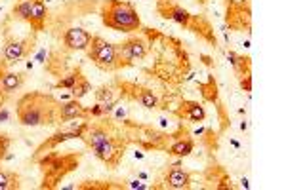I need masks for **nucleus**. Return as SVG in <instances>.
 Wrapping results in <instances>:
<instances>
[{
    "instance_id": "1",
    "label": "nucleus",
    "mask_w": 286,
    "mask_h": 190,
    "mask_svg": "<svg viewBox=\"0 0 286 190\" xmlns=\"http://www.w3.org/2000/svg\"><path fill=\"white\" fill-rule=\"evenodd\" d=\"M59 106L61 103L48 93H25L18 99V120L21 126H54L59 124Z\"/></svg>"
},
{
    "instance_id": "2",
    "label": "nucleus",
    "mask_w": 286,
    "mask_h": 190,
    "mask_svg": "<svg viewBox=\"0 0 286 190\" xmlns=\"http://www.w3.org/2000/svg\"><path fill=\"white\" fill-rule=\"evenodd\" d=\"M101 21L118 33H133L141 29V17L126 0H105L101 8Z\"/></svg>"
},
{
    "instance_id": "3",
    "label": "nucleus",
    "mask_w": 286,
    "mask_h": 190,
    "mask_svg": "<svg viewBox=\"0 0 286 190\" xmlns=\"http://www.w3.org/2000/svg\"><path fill=\"white\" fill-rule=\"evenodd\" d=\"M86 53H88L90 61H94V65L99 67L101 70H116V69L126 67L124 61L120 59V55H118L116 44L107 42L97 35L92 36Z\"/></svg>"
},
{
    "instance_id": "4",
    "label": "nucleus",
    "mask_w": 286,
    "mask_h": 190,
    "mask_svg": "<svg viewBox=\"0 0 286 190\" xmlns=\"http://www.w3.org/2000/svg\"><path fill=\"white\" fill-rule=\"evenodd\" d=\"M40 166L44 171V189H54L71 169L78 166V156H56L50 154L44 160H40Z\"/></svg>"
},
{
    "instance_id": "5",
    "label": "nucleus",
    "mask_w": 286,
    "mask_h": 190,
    "mask_svg": "<svg viewBox=\"0 0 286 190\" xmlns=\"http://www.w3.org/2000/svg\"><path fill=\"white\" fill-rule=\"evenodd\" d=\"M86 127H88V122H76V120L65 122V127H63V129H59L57 133H54L50 139H46L44 143L37 148V154H42L44 150H50V148L57 147V145L65 143L69 139H82Z\"/></svg>"
},
{
    "instance_id": "6",
    "label": "nucleus",
    "mask_w": 286,
    "mask_h": 190,
    "mask_svg": "<svg viewBox=\"0 0 286 190\" xmlns=\"http://www.w3.org/2000/svg\"><path fill=\"white\" fill-rule=\"evenodd\" d=\"M124 148L126 145L122 143V139H116V137H109L107 141H103L101 145L94 147V156L101 162H105L109 168H116L118 162L122 160L124 156Z\"/></svg>"
},
{
    "instance_id": "7",
    "label": "nucleus",
    "mask_w": 286,
    "mask_h": 190,
    "mask_svg": "<svg viewBox=\"0 0 286 190\" xmlns=\"http://www.w3.org/2000/svg\"><path fill=\"white\" fill-rule=\"evenodd\" d=\"M116 50H118L120 59L128 67V65H133L135 61H143L147 57L149 44L145 42L143 38H139V36H132L126 42L116 44Z\"/></svg>"
},
{
    "instance_id": "8",
    "label": "nucleus",
    "mask_w": 286,
    "mask_h": 190,
    "mask_svg": "<svg viewBox=\"0 0 286 190\" xmlns=\"http://www.w3.org/2000/svg\"><path fill=\"white\" fill-rule=\"evenodd\" d=\"M92 35L82 27H69L63 35V44L69 50H88Z\"/></svg>"
},
{
    "instance_id": "9",
    "label": "nucleus",
    "mask_w": 286,
    "mask_h": 190,
    "mask_svg": "<svg viewBox=\"0 0 286 190\" xmlns=\"http://www.w3.org/2000/svg\"><path fill=\"white\" fill-rule=\"evenodd\" d=\"M158 12H160L164 17L176 21L177 25H181V27H189V25H191V19H193V16H191L187 10H183V8L177 6V4H170V2H160V4H158Z\"/></svg>"
},
{
    "instance_id": "10",
    "label": "nucleus",
    "mask_w": 286,
    "mask_h": 190,
    "mask_svg": "<svg viewBox=\"0 0 286 190\" xmlns=\"http://www.w3.org/2000/svg\"><path fill=\"white\" fill-rule=\"evenodd\" d=\"M88 108L78 103V99H71L63 105L59 106V122L65 124V122H71V120H88Z\"/></svg>"
},
{
    "instance_id": "11",
    "label": "nucleus",
    "mask_w": 286,
    "mask_h": 190,
    "mask_svg": "<svg viewBox=\"0 0 286 190\" xmlns=\"http://www.w3.org/2000/svg\"><path fill=\"white\" fill-rule=\"evenodd\" d=\"M29 40H8L4 50H2V57L6 63H18L21 61L23 57L29 53L31 46Z\"/></svg>"
},
{
    "instance_id": "12",
    "label": "nucleus",
    "mask_w": 286,
    "mask_h": 190,
    "mask_svg": "<svg viewBox=\"0 0 286 190\" xmlns=\"http://www.w3.org/2000/svg\"><path fill=\"white\" fill-rule=\"evenodd\" d=\"M164 185H166L168 189H174V190L189 189V185H191V175H189V171L181 169L179 166H174V168L164 175Z\"/></svg>"
},
{
    "instance_id": "13",
    "label": "nucleus",
    "mask_w": 286,
    "mask_h": 190,
    "mask_svg": "<svg viewBox=\"0 0 286 190\" xmlns=\"http://www.w3.org/2000/svg\"><path fill=\"white\" fill-rule=\"evenodd\" d=\"M109 137H113V135H111L103 126H90L88 124L84 135H82V141H84L90 148H94V147H97V145H101L103 141H107Z\"/></svg>"
},
{
    "instance_id": "14",
    "label": "nucleus",
    "mask_w": 286,
    "mask_h": 190,
    "mask_svg": "<svg viewBox=\"0 0 286 190\" xmlns=\"http://www.w3.org/2000/svg\"><path fill=\"white\" fill-rule=\"evenodd\" d=\"M25 84V74L23 72H4L2 80H0V89L4 95H10L14 91H18Z\"/></svg>"
},
{
    "instance_id": "15",
    "label": "nucleus",
    "mask_w": 286,
    "mask_h": 190,
    "mask_svg": "<svg viewBox=\"0 0 286 190\" xmlns=\"http://www.w3.org/2000/svg\"><path fill=\"white\" fill-rule=\"evenodd\" d=\"M179 114L183 116V118H189L191 122H204V118H206V110H204V106L200 105V103H191V101H185L183 105H181V110H179Z\"/></svg>"
},
{
    "instance_id": "16",
    "label": "nucleus",
    "mask_w": 286,
    "mask_h": 190,
    "mask_svg": "<svg viewBox=\"0 0 286 190\" xmlns=\"http://www.w3.org/2000/svg\"><path fill=\"white\" fill-rule=\"evenodd\" d=\"M46 4L44 0H33V8H31V17L29 23L35 27V31H42L46 21Z\"/></svg>"
},
{
    "instance_id": "17",
    "label": "nucleus",
    "mask_w": 286,
    "mask_h": 190,
    "mask_svg": "<svg viewBox=\"0 0 286 190\" xmlns=\"http://www.w3.org/2000/svg\"><path fill=\"white\" fill-rule=\"evenodd\" d=\"M227 57H229V63H231V67L235 69V72H237L239 76L250 74V59H248V57L239 55V53H235V52H229Z\"/></svg>"
},
{
    "instance_id": "18",
    "label": "nucleus",
    "mask_w": 286,
    "mask_h": 190,
    "mask_svg": "<svg viewBox=\"0 0 286 190\" xmlns=\"http://www.w3.org/2000/svg\"><path fill=\"white\" fill-rule=\"evenodd\" d=\"M195 148V143L191 139H177L172 147H168V154L170 156H179V158H185L193 152Z\"/></svg>"
},
{
    "instance_id": "19",
    "label": "nucleus",
    "mask_w": 286,
    "mask_h": 190,
    "mask_svg": "<svg viewBox=\"0 0 286 190\" xmlns=\"http://www.w3.org/2000/svg\"><path fill=\"white\" fill-rule=\"evenodd\" d=\"M19 189V175L14 171L0 169V190H14Z\"/></svg>"
},
{
    "instance_id": "20",
    "label": "nucleus",
    "mask_w": 286,
    "mask_h": 190,
    "mask_svg": "<svg viewBox=\"0 0 286 190\" xmlns=\"http://www.w3.org/2000/svg\"><path fill=\"white\" fill-rule=\"evenodd\" d=\"M137 99H139L141 105L145 106V108H149V110H153V108L158 106V97L154 95V91H151V89H141Z\"/></svg>"
},
{
    "instance_id": "21",
    "label": "nucleus",
    "mask_w": 286,
    "mask_h": 190,
    "mask_svg": "<svg viewBox=\"0 0 286 190\" xmlns=\"http://www.w3.org/2000/svg\"><path fill=\"white\" fill-rule=\"evenodd\" d=\"M31 8H33V0H21V2L16 4V8H14V16L19 17V19L29 21V17H31Z\"/></svg>"
},
{
    "instance_id": "22",
    "label": "nucleus",
    "mask_w": 286,
    "mask_h": 190,
    "mask_svg": "<svg viewBox=\"0 0 286 190\" xmlns=\"http://www.w3.org/2000/svg\"><path fill=\"white\" fill-rule=\"evenodd\" d=\"M90 89H92V84H90L84 76H80V78H78V82L73 86L71 93H73V97H75V99H82V97L88 93Z\"/></svg>"
},
{
    "instance_id": "23",
    "label": "nucleus",
    "mask_w": 286,
    "mask_h": 190,
    "mask_svg": "<svg viewBox=\"0 0 286 190\" xmlns=\"http://www.w3.org/2000/svg\"><path fill=\"white\" fill-rule=\"evenodd\" d=\"M80 76H82V72L76 69V70H75V72H71L69 76L61 78V80L56 84V87H57V89H69V91H71V89H73V86L78 82V78H80Z\"/></svg>"
},
{
    "instance_id": "24",
    "label": "nucleus",
    "mask_w": 286,
    "mask_h": 190,
    "mask_svg": "<svg viewBox=\"0 0 286 190\" xmlns=\"http://www.w3.org/2000/svg\"><path fill=\"white\" fill-rule=\"evenodd\" d=\"M95 99L97 103H105V101H116L114 99V93H113V86H103L95 91Z\"/></svg>"
},
{
    "instance_id": "25",
    "label": "nucleus",
    "mask_w": 286,
    "mask_h": 190,
    "mask_svg": "<svg viewBox=\"0 0 286 190\" xmlns=\"http://www.w3.org/2000/svg\"><path fill=\"white\" fill-rule=\"evenodd\" d=\"M8 147H10V139L6 137V135H0V160L6 156V152H8Z\"/></svg>"
},
{
    "instance_id": "26",
    "label": "nucleus",
    "mask_w": 286,
    "mask_h": 190,
    "mask_svg": "<svg viewBox=\"0 0 286 190\" xmlns=\"http://www.w3.org/2000/svg\"><path fill=\"white\" fill-rule=\"evenodd\" d=\"M241 87L244 89V91H252V76L250 74H244V76H241Z\"/></svg>"
},
{
    "instance_id": "27",
    "label": "nucleus",
    "mask_w": 286,
    "mask_h": 190,
    "mask_svg": "<svg viewBox=\"0 0 286 190\" xmlns=\"http://www.w3.org/2000/svg\"><path fill=\"white\" fill-rule=\"evenodd\" d=\"M88 114L92 116V118H101V116H103L101 105H99V103H95L94 106H90V108H88Z\"/></svg>"
},
{
    "instance_id": "28",
    "label": "nucleus",
    "mask_w": 286,
    "mask_h": 190,
    "mask_svg": "<svg viewBox=\"0 0 286 190\" xmlns=\"http://www.w3.org/2000/svg\"><path fill=\"white\" fill-rule=\"evenodd\" d=\"M10 120V110L6 106H0V122H8Z\"/></svg>"
},
{
    "instance_id": "29",
    "label": "nucleus",
    "mask_w": 286,
    "mask_h": 190,
    "mask_svg": "<svg viewBox=\"0 0 286 190\" xmlns=\"http://www.w3.org/2000/svg\"><path fill=\"white\" fill-rule=\"evenodd\" d=\"M128 187H130V189H139V190L147 189V185H143V183H139V181H130Z\"/></svg>"
},
{
    "instance_id": "30",
    "label": "nucleus",
    "mask_w": 286,
    "mask_h": 190,
    "mask_svg": "<svg viewBox=\"0 0 286 190\" xmlns=\"http://www.w3.org/2000/svg\"><path fill=\"white\" fill-rule=\"evenodd\" d=\"M124 114H126L124 108H118V110H116V118H124Z\"/></svg>"
},
{
    "instance_id": "31",
    "label": "nucleus",
    "mask_w": 286,
    "mask_h": 190,
    "mask_svg": "<svg viewBox=\"0 0 286 190\" xmlns=\"http://www.w3.org/2000/svg\"><path fill=\"white\" fill-rule=\"evenodd\" d=\"M231 145H233V147H235V148H239V147H241V143H239V141H235V139H231Z\"/></svg>"
},
{
    "instance_id": "32",
    "label": "nucleus",
    "mask_w": 286,
    "mask_h": 190,
    "mask_svg": "<svg viewBox=\"0 0 286 190\" xmlns=\"http://www.w3.org/2000/svg\"><path fill=\"white\" fill-rule=\"evenodd\" d=\"M137 177H139V179H143V181H145V179H147V173H143V171H141V173H137Z\"/></svg>"
},
{
    "instance_id": "33",
    "label": "nucleus",
    "mask_w": 286,
    "mask_h": 190,
    "mask_svg": "<svg viewBox=\"0 0 286 190\" xmlns=\"http://www.w3.org/2000/svg\"><path fill=\"white\" fill-rule=\"evenodd\" d=\"M241 129H242V131H246V129H248V124H246V122H242V124H241Z\"/></svg>"
},
{
    "instance_id": "34",
    "label": "nucleus",
    "mask_w": 286,
    "mask_h": 190,
    "mask_svg": "<svg viewBox=\"0 0 286 190\" xmlns=\"http://www.w3.org/2000/svg\"><path fill=\"white\" fill-rule=\"evenodd\" d=\"M202 133H204V129H202V127H198L197 131H195V135H202Z\"/></svg>"
},
{
    "instance_id": "35",
    "label": "nucleus",
    "mask_w": 286,
    "mask_h": 190,
    "mask_svg": "<svg viewBox=\"0 0 286 190\" xmlns=\"http://www.w3.org/2000/svg\"><path fill=\"white\" fill-rule=\"evenodd\" d=\"M0 80H2V69H0Z\"/></svg>"
}]
</instances>
